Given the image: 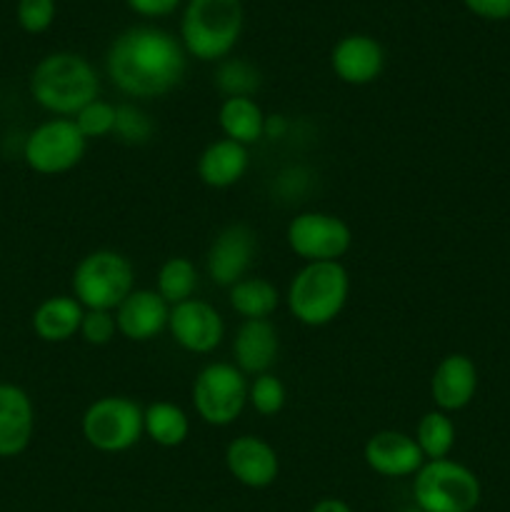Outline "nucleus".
Instances as JSON below:
<instances>
[{
  "instance_id": "obj_1",
  "label": "nucleus",
  "mask_w": 510,
  "mask_h": 512,
  "mask_svg": "<svg viewBox=\"0 0 510 512\" xmlns=\"http://www.w3.org/2000/svg\"><path fill=\"white\" fill-rule=\"evenodd\" d=\"M188 53L180 38L155 25H133L113 38L105 53L110 83L133 100L173 93L185 78Z\"/></svg>"
},
{
  "instance_id": "obj_2",
  "label": "nucleus",
  "mask_w": 510,
  "mask_h": 512,
  "mask_svg": "<svg viewBox=\"0 0 510 512\" xmlns=\"http://www.w3.org/2000/svg\"><path fill=\"white\" fill-rule=\"evenodd\" d=\"M100 93V78L88 58L78 53H50L30 75L35 103L58 118H75Z\"/></svg>"
},
{
  "instance_id": "obj_3",
  "label": "nucleus",
  "mask_w": 510,
  "mask_h": 512,
  "mask_svg": "<svg viewBox=\"0 0 510 512\" xmlns=\"http://www.w3.org/2000/svg\"><path fill=\"white\" fill-rule=\"evenodd\" d=\"M243 0H188L180 18V43L200 63L230 58L243 35Z\"/></svg>"
},
{
  "instance_id": "obj_4",
  "label": "nucleus",
  "mask_w": 510,
  "mask_h": 512,
  "mask_svg": "<svg viewBox=\"0 0 510 512\" xmlns=\"http://www.w3.org/2000/svg\"><path fill=\"white\" fill-rule=\"evenodd\" d=\"M350 275L343 263H305L285 293L288 313L305 328H325L343 313Z\"/></svg>"
},
{
  "instance_id": "obj_5",
  "label": "nucleus",
  "mask_w": 510,
  "mask_h": 512,
  "mask_svg": "<svg viewBox=\"0 0 510 512\" xmlns=\"http://www.w3.org/2000/svg\"><path fill=\"white\" fill-rule=\"evenodd\" d=\"M70 288L85 310L115 313L135 290V268L118 250H93L75 265Z\"/></svg>"
},
{
  "instance_id": "obj_6",
  "label": "nucleus",
  "mask_w": 510,
  "mask_h": 512,
  "mask_svg": "<svg viewBox=\"0 0 510 512\" xmlns=\"http://www.w3.org/2000/svg\"><path fill=\"white\" fill-rule=\"evenodd\" d=\"M145 408L128 395H103L85 408L80 430L85 443L105 455L128 453L140 443Z\"/></svg>"
},
{
  "instance_id": "obj_7",
  "label": "nucleus",
  "mask_w": 510,
  "mask_h": 512,
  "mask_svg": "<svg viewBox=\"0 0 510 512\" xmlns=\"http://www.w3.org/2000/svg\"><path fill=\"white\" fill-rule=\"evenodd\" d=\"M480 493L478 475L450 458L425 460L413 475L415 505L425 512H473Z\"/></svg>"
},
{
  "instance_id": "obj_8",
  "label": "nucleus",
  "mask_w": 510,
  "mask_h": 512,
  "mask_svg": "<svg viewBox=\"0 0 510 512\" xmlns=\"http://www.w3.org/2000/svg\"><path fill=\"white\" fill-rule=\"evenodd\" d=\"M248 378L233 363H210L193 380V408L210 428H228L248 405Z\"/></svg>"
},
{
  "instance_id": "obj_9",
  "label": "nucleus",
  "mask_w": 510,
  "mask_h": 512,
  "mask_svg": "<svg viewBox=\"0 0 510 512\" xmlns=\"http://www.w3.org/2000/svg\"><path fill=\"white\" fill-rule=\"evenodd\" d=\"M285 240L303 263H340L353 248V230L338 215L308 210L290 220Z\"/></svg>"
},
{
  "instance_id": "obj_10",
  "label": "nucleus",
  "mask_w": 510,
  "mask_h": 512,
  "mask_svg": "<svg viewBox=\"0 0 510 512\" xmlns=\"http://www.w3.org/2000/svg\"><path fill=\"white\" fill-rule=\"evenodd\" d=\"M88 140L73 118H53L33 130L25 140V163L40 175H60L85 158Z\"/></svg>"
},
{
  "instance_id": "obj_11",
  "label": "nucleus",
  "mask_w": 510,
  "mask_h": 512,
  "mask_svg": "<svg viewBox=\"0 0 510 512\" xmlns=\"http://www.w3.org/2000/svg\"><path fill=\"white\" fill-rule=\"evenodd\" d=\"M258 250V238L245 223H233L220 230L205 253V270L218 288H233L248 278Z\"/></svg>"
},
{
  "instance_id": "obj_12",
  "label": "nucleus",
  "mask_w": 510,
  "mask_h": 512,
  "mask_svg": "<svg viewBox=\"0 0 510 512\" xmlns=\"http://www.w3.org/2000/svg\"><path fill=\"white\" fill-rule=\"evenodd\" d=\"M168 330L185 353L208 355L223 343L225 320L210 303L190 298L170 308Z\"/></svg>"
},
{
  "instance_id": "obj_13",
  "label": "nucleus",
  "mask_w": 510,
  "mask_h": 512,
  "mask_svg": "<svg viewBox=\"0 0 510 512\" xmlns=\"http://www.w3.org/2000/svg\"><path fill=\"white\" fill-rule=\"evenodd\" d=\"M225 468L243 488L265 490L278 480L280 458L268 440L258 435H238L225 448Z\"/></svg>"
},
{
  "instance_id": "obj_14",
  "label": "nucleus",
  "mask_w": 510,
  "mask_h": 512,
  "mask_svg": "<svg viewBox=\"0 0 510 512\" xmlns=\"http://www.w3.org/2000/svg\"><path fill=\"white\" fill-rule=\"evenodd\" d=\"M363 460L375 475L383 478H413L425 465L413 435L400 430H380L370 435L363 448Z\"/></svg>"
},
{
  "instance_id": "obj_15",
  "label": "nucleus",
  "mask_w": 510,
  "mask_h": 512,
  "mask_svg": "<svg viewBox=\"0 0 510 512\" xmlns=\"http://www.w3.org/2000/svg\"><path fill=\"white\" fill-rule=\"evenodd\" d=\"M330 68L348 85H370L385 68V50L373 35L350 33L333 45Z\"/></svg>"
},
{
  "instance_id": "obj_16",
  "label": "nucleus",
  "mask_w": 510,
  "mask_h": 512,
  "mask_svg": "<svg viewBox=\"0 0 510 512\" xmlns=\"http://www.w3.org/2000/svg\"><path fill=\"white\" fill-rule=\"evenodd\" d=\"M478 393V368L463 353H450L435 365L430 378V398L440 413H458L468 408Z\"/></svg>"
},
{
  "instance_id": "obj_17",
  "label": "nucleus",
  "mask_w": 510,
  "mask_h": 512,
  "mask_svg": "<svg viewBox=\"0 0 510 512\" xmlns=\"http://www.w3.org/2000/svg\"><path fill=\"white\" fill-rule=\"evenodd\" d=\"M170 320V305L155 290L135 288L115 310L118 333L130 343H148L158 338Z\"/></svg>"
},
{
  "instance_id": "obj_18",
  "label": "nucleus",
  "mask_w": 510,
  "mask_h": 512,
  "mask_svg": "<svg viewBox=\"0 0 510 512\" xmlns=\"http://www.w3.org/2000/svg\"><path fill=\"white\" fill-rule=\"evenodd\" d=\"M35 408L18 385L0 383V458L25 453L33 440Z\"/></svg>"
},
{
  "instance_id": "obj_19",
  "label": "nucleus",
  "mask_w": 510,
  "mask_h": 512,
  "mask_svg": "<svg viewBox=\"0 0 510 512\" xmlns=\"http://www.w3.org/2000/svg\"><path fill=\"white\" fill-rule=\"evenodd\" d=\"M280 338L270 320H243L233 338L235 368L243 375H263L278 360Z\"/></svg>"
},
{
  "instance_id": "obj_20",
  "label": "nucleus",
  "mask_w": 510,
  "mask_h": 512,
  "mask_svg": "<svg viewBox=\"0 0 510 512\" xmlns=\"http://www.w3.org/2000/svg\"><path fill=\"white\" fill-rule=\"evenodd\" d=\"M250 168L248 148L235 140L220 138L205 145L198 158V178L200 183L213 190H225L238 185Z\"/></svg>"
},
{
  "instance_id": "obj_21",
  "label": "nucleus",
  "mask_w": 510,
  "mask_h": 512,
  "mask_svg": "<svg viewBox=\"0 0 510 512\" xmlns=\"http://www.w3.org/2000/svg\"><path fill=\"white\" fill-rule=\"evenodd\" d=\"M85 308L73 295H55L43 300L33 313V330L45 343H68L80 335Z\"/></svg>"
},
{
  "instance_id": "obj_22",
  "label": "nucleus",
  "mask_w": 510,
  "mask_h": 512,
  "mask_svg": "<svg viewBox=\"0 0 510 512\" xmlns=\"http://www.w3.org/2000/svg\"><path fill=\"white\" fill-rule=\"evenodd\" d=\"M265 120L268 115L255 103V98H225L218 108V125L225 138L245 148L263 138Z\"/></svg>"
},
{
  "instance_id": "obj_23",
  "label": "nucleus",
  "mask_w": 510,
  "mask_h": 512,
  "mask_svg": "<svg viewBox=\"0 0 510 512\" xmlns=\"http://www.w3.org/2000/svg\"><path fill=\"white\" fill-rule=\"evenodd\" d=\"M143 430L160 448H180L190 435V418L180 405L158 400L145 408Z\"/></svg>"
},
{
  "instance_id": "obj_24",
  "label": "nucleus",
  "mask_w": 510,
  "mask_h": 512,
  "mask_svg": "<svg viewBox=\"0 0 510 512\" xmlns=\"http://www.w3.org/2000/svg\"><path fill=\"white\" fill-rule=\"evenodd\" d=\"M228 300L243 320H268L278 310L280 293L270 280L248 275L228 290Z\"/></svg>"
},
{
  "instance_id": "obj_25",
  "label": "nucleus",
  "mask_w": 510,
  "mask_h": 512,
  "mask_svg": "<svg viewBox=\"0 0 510 512\" xmlns=\"http://www.w3.org/2000/svg\"><path fill=\"white\" fill-rule=\"evenodd\" d=\"M195 290H198V268H195L193 260L175 255V258H168L160 265L158 278H155V293L170 308L193 298Z\"/></svg>"
},
{
  "instance_id": "obj_26",
  "label": "nucleus",
  "mask_w": 510,
  "mask_h": 512,
  "mask_svg": "<svg viewBox=\"0 0 510 512\" xmlns=\"http://www.w3.org/2000/svg\"><path fill=\"white\" fill-rule=\"evenodd\" d=\"M415 443L425 460L450 458L455 448V423L450 420V415L440 413V410L425 413L415 428Z\"/></svg>"
},
{
  "instance_id": "obj_27",
  "label": "nucleus",
  "mask_w": 510,
  "mask_h": 512,
  "mask_svg": "<svg viewBox=\"0 0 510 512\" xmlns=\"http://www.w3.org/2000/svg\"><path fill=\"white\" fill-rule=\"evenodd\" d=\"M260 83H263L260 70L243 58L220 60L218 70H215V88L225 98H253Z\"/></svg>"
},
{
  "instance_id": "obj_28",
  "label": "nucleus",
  "mask_w": 510,
  "mask_h": 512,
  "mask_svg": "<svg viewBox=\"0 0 510 512\" xmlns=\"http://www.w3.org/2000/svg\"><path fill=\"white\" fill-rule=\"evenodd\" d=\"M155 123L143 108L135 103L115 105V128L113 135L125 145H143L153 138Z\"/></svg>"
},
{
  "instance_id": "obj_29",
  "label": "nucleus",
  "mask_w": 510,
  "mask_h": 512,
  "mask_svg": "<svg viewBox=\"0 0 510 512\" xmlns=\"http://www.w3.org/2000/svg\"><path fill=\"white\" fill-rule=\"evenodd\" d=\"M285 400H288V390H285L283 380L275 378L273 373L255 375L253 383L248 385V403L253 405L255 413L265 415V418L278 415L285 408Z\"/></svg>"
},
{
  "instance_id": "obj_30",
  "label": "nucleus",
  "mask_w": 510,
  "mask_h": 512,
  "mask_svg": "<svg viewBox=\"0 0 510 512\" xmlns=\"http://www.w3.org/2000/svg\"><path fill=\"white\" fill-rule=\"evenodd\" d=\"M73 120L80 133L85 135V140L108 138V135H113L115 128V105L108 103V100L95 98Z\"/></svg>"
},
{
  "instance_id": "obj_31",
  "label": "nucleus",
  "mask_w": 510,
  "mask_h": 512,
  "mask_svg": "<svg viewBox=\"0 0 510 512\" xmlns=\"http://www.w3.org/2000/svg\"><path fill=\"white\" fill-rule=\"evenodd\" d=\"M118 335V323H115V313L110 310H85L83 325H80V338L88 345H108L110 340Z\"/></svg>"
},
{
  "instance_id": "obj_32",
  "label": "nucleus",
  "mask_w": 510,
  "mask_h": 512,
  "mask_svg": "<svg viewBox=\"0 0 510 512\" xmlns=\"http://www.w3.org/2000/svg\"><path fill=\"white\" fill-rule=\"evenodd\" d=\"M55 0H18V23L25 33H45L55 20Z\"/></svg>"
},
{
  "instance_id": "obj_33",
  "label": "nucleus",
  "mask_w": 510,
  "mask_h": 512,
  "mask_svg": "<svg viewBox=\"0 0 510 512\" xmlns=\"http://www.w3.org/2000/svg\"><path fill=\"white\" fill-rule=\"evenodd\" d=\"M180 3H183V0H125V5H128L135 15H143V18L150 20L168 18V15H173L175 10L180 8Z\"/></svg>"
},
{
  "instance_id": "obj_34",
  "label": "nucleus",
  "mask_w": 510,
  "mask_h": 512,
  "mask_svg": "<svg viewBox=\"0 0 510 512\" xmlns=\"http://www.w3.org/2000/svg\"><path fill=\"white\" fill-rule=\"evenodd\" d=\"M465 8L483 20H508L510 0H463Z\"/></svg>"
},
{
  "instance_id": "obj_35",
  "label": "nucleus",
  "mask_w": 510,
  "mask_h": 512,
  "mask_svg": "<svg viewBox=\"0 0 510 512\" xmlns=\"http://www.w3.org/2000/svg\"><path fill=\"white\" fill-rule=\"evenodd\" d=\"M310 512H353L350 505L340 498H323L310 508Z\"/></svg>"
},
{
  "instance_id": "obj_36",
  "label": "nucleus",
  "mask_w": 510,
  "mask_h": 512,
  "mask_svg": "<svg viewBox=\"0 0 510 512\" xmlns=\"http://www.w3.org/2000/svg\"><path fill=\"white\" fill-rule=\"evenodd\" d=\"M285 128H288V123H285L283 115H270L265 120V135H270V138H280L285 133Z\"/></svg>"
},
{
  "instance_id": "obj_37",
  "label": "nucleus",
  "mask_w": 510,
  "mask_h": 512,
  "mask_svg": "<svg viewBox=\"0 0 510 512\" xmlns=\"http://www.w3.org/2000/svg\"><path fill=\"white\" fill-rule=\"evenodd\" d=\"M403 512H425V510H420V508H418V505H413V508H405Z\"/></svg>"
}]
</instances>
